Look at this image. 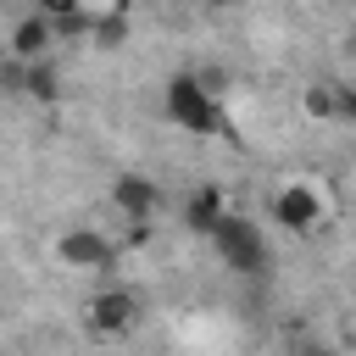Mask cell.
Segmentation results:
<instances>
[{
  "instance_id": "9",
  "label": "cell",
  "mask_w": 356,
  "mask_h": 356,
  "mask_svg": "<svg viewBox=\"0 0 356 356\" xmlns=\"http://www.w3.org/2000/svg\"><path fill=\"white\" fill-rule=\"evenodd\" d=\"M128 33H134V22H128V11H122V6H111V11H95V17H89V44H100V50H122V44H128Z\"/></svg>"
},
{
  "instance_id": "1",
  "label": "cell",
  "mask_w": 356,
  "mask_h": 356,
  "mask_svg": "<svg viewBox=\"0 0 356 356\" xmlns=\"http://www.w3.org/2000/svg\"><path fill=\"white\" fill-rule=\"evenodd\" d=\"M206 239L217 245L222 267H228V273H239V278H256V273H267V267H273L267 234H261L250 217H239V211H222V217L211 222V234H206Z\"/></svg>"
},
{
  "instance_id": "15",
  "label": "cell",
  "mask_w": 356,
  "mask_h": 356,
  "mask_svg": "<svg viewBox=\"0 0 356 356\" xmlns=\"http://www.w3.org/2000/svg\"><path fill=\"white\" fill-rule=\"evenodd\" d=\"M211 6H239V0H211Z\"/></svg>"
},
{
  "instance_id": "5",
  "label": "cell",
  "mask_w": 356,
  "mask_h": 356,
  "mask_svg": "<svg viewBox=\"0 0 356 356\" xmlns=\"http://www.w3.org/2000/svg\"><path fill=\"white\" fill-rule=\"evenodd\" d=\"M134 323H139V295H134V289L111 284V289H100V295L89 300V328H95V334H128Z\"/></svg>"
},
{
  "instance_id": "2",
  "label": "cell",
  "mask_w": 356,
  "mask_h": 356,
  "mask_svg": "<svg viewBox=\"0 0 356 356\" xmlns=\"http://www.w3.org/2000/svg\"><path fill=\"white\" fill-rule=\"evenodd\" d=\"M161 106H167V117H172L184 134H217V128H222V106H217V95L200 89L195 72H172L167 89H161Z\"/></svg>"
},
{
  "instance_id": "3",
  "label": "cell",
  "mask_w": 356,
  "mask_h": 356,
  "mask_svg": "<svg viewBox=\"0 0 356 356\" xmlns=\"http://www.w3.org/2000/svg\"><path fill=\"white\" fill-rule=\"evenodd\" d=\"M273 222L289 228V234H312V228L323 222V195H317L312 184H284V189L273 195Z\"/></svg>"
},
{
  "instance_id": "14",
  "label": "cell",
  "mask_w": 356,
  "mask_h": 356,
  "mask_svg": "<svg viewBox=\"0 0 356 356\" xmlns=\"http://www.w3.org/2000/svg\"><path fill=\"white\" fill-rule=\"evenodd\" d=\"M300 356H334V350H323V345H312V350H300Z\"/></svg>"
},
{
  "instance_id": "6",
  "label": "cell",
  "mask_w": 356,
  "mask_h": 356,
  "mask_svg": "<svg viewBox=\"0 0 356 356\" xmlns=\"http://www.w3.org/2000/svg\"><path fill=\"white\" fill-rule=\"evenodd\" d=\"M111 206H117L128 222H150V217L161 211V184L145 178V172H122V178L111 184Z\"/></svg>"
},
{
  "instance_id": "7",
  "label": "cell",
  "mask_w": 356,
  "mask_h": 356,
  "mask_svg": "<svg viewBox=\"0 0 356 356\" xmlns=\"http://www.w3.org/2000/svg\"><path fill=\"white\" fill-rule=\"evenodd\" d=\"M50 44H56V33H50V22H44L39 11H28V17L11 28V61H44Z\"/></svg>"
},
{
  "instance_id": "13",
  "label": "cell",
  "mask_w": 356,
  "mask_h": 356,
  "mask_svg": "<svg viewBox=\"0 0 356 356\" xmlns=\"http://www.w3.org/2000/svg\"><path fill=\"white\" fill-rule=\"evenodd\" d=\"M72 11H83V0H39V17H44V22H61V17H72Z\"/></svg>"
},
{
  "instance_id": "11",
  "label": "cell",
  "mask_w": 356,
  "mask_h": 356,
  "mask_svg": "<svg viewBox=\"0 0 356 356\" xmlns=\"http://www.w3.org/2000/svg\"><path fill=\"white\" fill-rule=\"evenodd\" d=\"M306 111H312V117H339V111H345V95H339L334 83H312V89H306Z\"/></svg>"
},
{
  "instance_id": "4",
  "label": "cell",
  "mask_w": 356,
  "mask_h": 356,
  "mask_svg": "<svg viewBox=\"0 0 356 356\" xmlns=\"http://www.w3.org/2000/svg\"><path fill=\"white\" fill-rule=\"evenodd\" d=\"M56 256H61L67 267H78V273H106V267L117 261V250H111V239H106L100 228H67V234L56 239Z\"/></svg>"
},
{
  "instance_id": "12",
  "label": "cell",
  "mask_w": 356,
  "mask_h": 356,
  "mask_svg": "<svg viewBox=\"0 0 356 356\" xmlns=\"http://www.w3.org/2000/svg\"><path fill=\"white\" fill-rule=\"evenodd\" d=\"M22 78H28V61H0V89L6 95H22Z\"/></svg>"
},
{
  "instance_id": "8",
  "label": "cell",
  "mask_w": 356,
  "mask_h": 356,
  "mask_svg": "<svg viewBox=\"0 0 356 356\" xmlns=\"http://www.w3.org/2000/svg\"><path fill=\"white\" fill-rule=\"evenodd\" d=\"M228 206H222V189L217 184H200L189 200H184V228H195V234H211V222L222 217Z\"/></svg>"
},
{
  "instance_id": "10",
  "label": "cell",
  "mask_w": 356,
  "mask_h": 356,
  "mask_svg": "<svg viewBox=\"0 0 356 356\" xmlns=\"http://www.w3.org/2000/svg\"><path fill=\"white\" fill-rule=\"evenodd\" d=\"M22 95H33V100H56V67H50V61H28Z\"/></svg>"
}]
</instances>
